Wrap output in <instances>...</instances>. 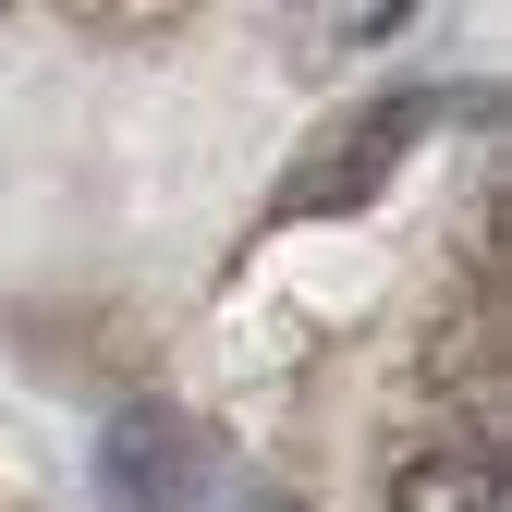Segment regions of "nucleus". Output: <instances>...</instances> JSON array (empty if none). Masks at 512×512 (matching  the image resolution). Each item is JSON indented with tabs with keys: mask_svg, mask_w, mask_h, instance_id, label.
Masks as SVG:
<instances>
[{
	"mask_svg": "<svg viewBox=\"0 0 512 512\" xmlns=\"http://www.w3.org/2000/svg\"><path fill=\"white\" fill-rule=\"evenodd\" d=\"M439 122V98L427 86H391V98H366L354 122H330L305 159H293V183H281V220H342V208H366L378 183L403 171V147Z\"/></svg>",
	"mask_w": 512,
	"mask_h": 512,
	"instance_id": "nucleus-1",
	"label": "nucleus"
},
{
	"mask_svg": "<svg viewBox=\"0 0 512 512\" xmlns=\"http://www.w3.org/2000/svg\"><path fill=\"white\" fill-rule=\"evenodd\" d=\"M98 476H110V500H122V512H196L208 452H196V427H183L171 403H122V415H110V439H98Z\"/></svg>",
	"mask_w": 512,
	"mask_h": 512,
	"instance_id": "nucleus-2",
	"label": "nucleus"
},
{
	"mask_svg": "<svg viewBox=\"0 0 512 512\" xmlns=\"http://www.w3.org/2000/svg\"><path fill=\"white\" fill-rule=\"evenodd\" d=\"M391 512H500V464L488 452H415L391 476Z\"/></svg>",
	"mask_w": 512,
	"mask_h": 512,
	"instance_id": "nucleus-3",
	"label": "nucleus"
}]
</instances>
